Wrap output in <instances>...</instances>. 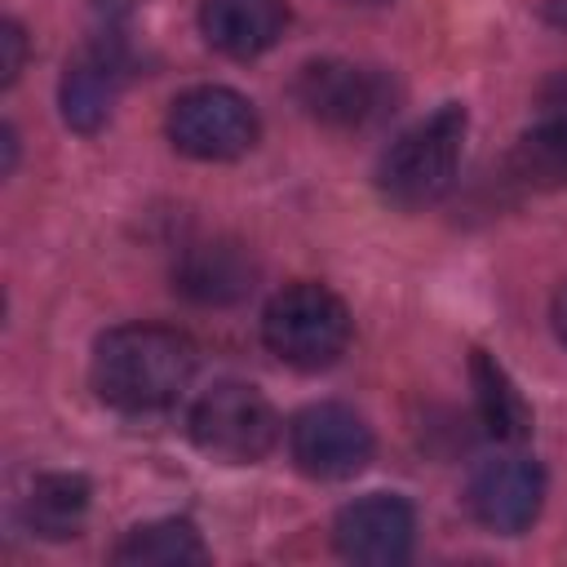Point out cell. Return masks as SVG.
Here are the masks:
<instances>
[{
  "mask_svg": "<svg viewBox=\"0 0 567 567\" xmlns=\"http://www.w3.org/2000/svg\"><path fill=\"white\" fill-rule=\"evenodd\" d=\"M111 558L124 567H182V563H204L208 549L186 518H159V523L133 527Z\"/></svg>",
  "mask_w": 567,
  "mask_h": 567,
  "instance_id": "9a60e30c",
  "label": "cell"
},
{
  "mask_svg": "<svg viewBox=\"0 0 567 567\" xmlns=\"http://www.w3.org/2000/svg\"><path fill=\"white\" fill-rule=\"evenodd\" d=\"M470 115L465 106L447 102L421 124H412L403 137L390 142V151L377 164V190L394 208H430L439 204L461 168V146H465Z\"/></svg>",
  "mask_w": 567,
  "mask_h": 567,
  "instance_id": "7a4b0ae2",
  "label": "cell"
},
{
  "mask_svg": "<svg viewBox=\"0 0 567 567\" xmlns=\"http://www.w3.org/2000/svg\"><path fill=\"white\" fill-rule=\"evenodd\" d=\"M93 390L120 412H159L195 377V346L177 328L124 323L97 337L93 346Z\"/></svg>",
  "mask_w": 567,
  "mask_h": 567,
  "instance_id": "6da1fadb",
  "label": "cell"
},
{
  "mask_svg": "<svg viewBox=\"0 0 567 567\" xmlns=\"http://www.w3.org/2000/svg\"><path fill=\"white\" fill-rule=\"evenodd\" d=\"M549 319H554V332H558V341L567 346V284L558 288V297H554V310H549Z\"/></svg>",
  "mask_w": 567,
  "mask_h": 567,
  "instance_id": "ac0fdd59",
  "label": "cell"
},
{
  "mask_svg": "<svg viewBox=\"0 0 567 567\" xmlns=\"http://www.w3.org/2000/svg\"><path fill=\"white\" fill-rule=\"evenodd\" d=\"M288 452L310 478H354L372 461V430L346 403H310L288 425Z\"/></svg>",
  "mask_w": 567,
  "mask_h": 567,
  "instance_id": "8992f818",
  "label": "cell"
},
{
  "mask_svg": "<svg viewBox=\"0 0 567 567\" xmlns=\"http://www.w3.org/2000/svg\"><path fill=\"white\" fill-rule=\"evenodd\" d=\"M509 177L532 190L567 186V115H549L540 128L523 133L509 151Z\"/></svg>",
  "mask_w": 567,
  "mask_h": 567,
  "instance_id": "2e32d148",
  "label": "cell"
},
{
  "mask_svg": "<svg viewBox=\"0 0 567 567\" xmlns=\"http://www.w3.org/2000/svg\"><path fill=\"white\" fill-rule=\"evenodd\" d=\"M257 261L235 239H204L190 244L173 266V288L195 306H235L252 292Z\"/></svg>",
  "mask_w": 567,
  "mask_h": 567,
  "instance_id": "30bf717a",
  "label": "cell"
},
{
  "mask_svg": "<svg viewBox=\"0 0 567 567\" xmlns=\"http://www.w3.org/2000/svg\"><path fill=\"white\" fill-rule=\"evenodd\" d=\"M288 27L284 0H204L199 31L226 58H257L279 44Z\"/></svg>",
  "mask_w": 567,
  "mask_h": 567,
  "instance_id": "7c38bea8",
  "label": "cell"
},
{
  "mask_svg": "<svg viewBox=\"0 0 567 567\" xmlns=\"http://www.w3.org/2000/svg\"><path fill=\"white\" fill-rule=\"evenodd\" d=\"M412 532H416L412 505L403 496L372 492V496L341 505V514L332 523V545L350 563L390 567V563H403L412 554Z\"/></svg>",
  "mask_w": 567,
  "mask_h": 567,
  "instance_id": "ba28073f",
  "label": "cell"
},
{
  "mask_svg": "<svg viewBox=\"0 0 567 567\" xmlns=\"http://www.w3.org/2000/svg\"><path fill=\"white\" fill-rule=\"evenodd\" d=\"M190 439L213 461L252 465L279 443V416L261 390L244 381H217L190 408Z\"/></svg>",
  "mask_w": 567,
  "mask_h": 567,
  "instance_id": "277c9868",
  "label": "cell"
},
{
  "mask_svg": "<svg viewBox=\"0 0 567 567\" xmlns=\"http://www.w3.org/2000/svg\"><path fill=\"white\" fill-rule=\"evenodd\" d=\"M124 84V58L111 44H89L66 62L58 102H62V120L75 133H97L111 120V106L120 97Z\"/></svg>",
  "mask_w": 567,
  "mask_h": 567,
  "instance_id": "8fae6325",
  "label": "cell"
},
{
  "mask_svg": "<svg viewBox=\"0 0 567 567\" xmlns=\"http://www.w3.org/2000/svg\"><path fill=\"white\" fill-rule=\"evenodd\" d=\"M261 341L297 372L332 368L350 346V310L323 284H288L261 315Z\"/></svg>",
  "mask_w": 567,
  "mask_h": 567,
  "instance_id": "3957f363",
  "label": "cell"
},
{
  "mask_svg": "<svg viewBox=\"0 0 567 567\" xmlns=\"http://www.w3.org/2000/svg\"><path fill=\"white\" fill-rule=\"evenodd\" d=\"M470 381H474V412L478 425L496 439V443H518L532 434V408L523 403L518 385L509 381V372L487 354L474 350L470 354Z\"/></svg>",
  "mask_w": 567,
  "mask_h": 567,
  "instance_id": "4fadbf2b",
  "label": "cell"
},
{
  "mask_svg": "<svg viewBox=\"0 0 567 567\" xmlns=\"http://www.w3.org/2000/svg\"><path fill=\"white\" fill-rule=\"evenodd\" d=\"M164 128H168V142L190 159H239L244 151H252L261 133L252 102L226 84L186 89L168 106Z\"/></svg>",
  "mask_w": 567,
  "mask_h": 567,
  "instance_id": "5b68a950",
  "label": "cell"
},
{
  "mask_svg": "<svg viewBox=\"0 0 567 567\" xmlns=\"http://www.w3.org/2000/svg\"><path fill=\"white\" fill-rule=\"evenodd\" d=\"M301 111L328 128H363L390 111V80L381 71L341 62V58H319L297 71L292 84Z\"/></svg>",
  "mask_w": 567,
  "mask_h": 567,
  "instance_id": "52a82bcc",
  "label": "cell"
},
{
  "mask_svg": "<svg viewBox=\"0 0 567 567\" xmlns=\"http://www.w3.org/2000/svg\"><path fill=\"white\" fill-rule=\"evenodd\" d=\"M346 4H385V0H346Z\"/></svg>",
  "mask_w": 567,
  "mask_h": 567,
  "instance_id": "d6986e66",
  "label": "cell"
},
{
  "mask_svg": "<svg viewBox=\"0 0 567 567\" xmlns=\"http://www.w3.org/2000/svg\"><path fill=\"white\" fill-rule=\"evenodd\" d=\"M22 62H27V35L13 18L0 22V84H13L22 75Z\"/></svg>",
  "mask_w": 567,
  "mask_h": 567,
  "instance_id": "e0dca14e",
  "label": "cell"
},
{
  "mask_svg": "<svg viewBox=\"0 0 567 567\" xmlns=\"http://www.w3.org/2000/svg\"><path fill=\"white\" fill-rule=\"evenodd\" d=\"M465 501H470V514L483 527H492L501 536H518L540 514L545 474L527 456H496V461H487V465L474 470Z\"/></svg>",
  "mask_w": 567,
  "mask_h": 567,
  "instance_id": "9c48e42d",
  "label": "cell"
},
{
  "mask_svg": "<svg viewBox=\"0 0 567 567\" xmlns=\"http://www.w3.org/2000/svg\"><path fill=\"white\" fill-rule=\"evenodd\" d=\"M89 514V483L80 474H40L22 505V518L44 540H66Z\"/></svg>",
  "mask_w": 567,
  "mask_h": 567,
  "instance_id": "5bb4252c",
  "label": "cell"
}]
</instances>
